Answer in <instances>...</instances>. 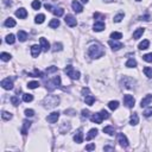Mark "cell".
Listing matches in <instances>:
<instances>
[{
    "mask_svg": "<svg viewBox=\"0 0 152 152\" xmlns=\"http://www.w3.org/2000/svg\"><path fill=\"white\" fill-rule=\"evenodd\" d=\"M122 85L126 88H132V87H134V86H133L134 85V80L128 77V76H125L124 79H122Z\"/></svg>",
    "mask_w": 152,
    "mask_h": 152,
    "instance_id": "cell-11",
    "label": "cell"
},
{
    "mask_svg": "<svg viewBox=\"0 0 152 152\" xmlns=\"http://www.w3.org/2000/svg\"><path fill=\"white\" fill-rule=\"evenodd\" d=\"M49 26H50L51 29H56L59 26V20L58 19H52L50 23H49Z\"/></svg>",
    "mask_w": 152,
    "mask_h": 152,
    "instance_id": "cell-34",
    "label": "cell"
},
{
    "mask_svg": "<svg viewBox=\"0 0 152 152\" xmlns=\"http://www.w3.org/2000/svg\"><path fill=\"white\" fill-rule=\"evenodd\" d=\"M64 73L73 80H79L80 79V71H76L73 68V65H67L65 69H64Z\"/></svg>",
    "mask_w": 152,
    "mask_h": 152,
    "instance_id": "cell-4",
    "label": "cell"
},
{
    "mask_svg": "<svg viewBox=\"0 0 152 152\" xmlns=\"http://www.w3.org/2000/svg\"><path fill=\"white\" fill-rule=\"evenodd\" d=\"M55 71H57V67H50L46 69V73H55Z\"/></svg>",
    "mask_w": 152,
    "mask_h": 152,
    "instance_id": "cell-53",
    "label": "cell"
},
{
    "mask_svg": "<svg viewBox=\"0 0 152 152\" xmlns=\"http://www.w3.org/2000/svg\"><path fill=\"white\" fill-rule=\"evenodd\" d=\"M103 150H105V151H113V150H114V147H113V146H105Z\"/></svg>",
    "mask_w": 152,
    "mask_h": 152,
    "instance_id": "cell-57",
    "label": "cell"
},
{
    "mask_svg": "<svg viewBox=\"0 0 152 152\" xmlns=\"http://www.w3.org/2000/svg\"><path fill=\"white\" fill-rule=\"evenodd\" d=\"M96 134H98V130H96V128H92V130L88 132L86 139H87V140H92L93 138H95V137H96Z\"/></svg>",
    "mask_w": 152,
    "mask_h": 152,
    "instance_id": "cell-22",
    "label": "cell"
},
{
    "mask_svg": "<svg viewBox=\"0 0 152 152\" xmlns=\"http://www.w3.org/2000/svg\"><path fill=\"white\" fill-rule=\"evenodd\" d=\"M62 50V44L61 43H55L54 46H52V51L56 52V51H61Z\"/></svg>",
    "mask_w": 152,
    "mask_h": 152,
    "instance_id": "cell-45",
    "label": "cell"
},
{
    "mask_svg": "<svg viewBox=\"0 0 152 152\" xmlns=\"http://www.w3.org/2000/svg\"><path fill=\"white\" fill-rule=\"evenodd\" d=\"M149 45H150V42L147 39H145V40H143V42L139 44V49H140V50H145V49L149 48Z\"/></svg>",
    "mask_w": 152,
    "mask_h": 152,
    "instance_id": "cell-31",
    "label": "cell"
},
{
    "mask_svg": "<svg viewBox=\"0 0 152 152\" xmlns=\"http://www.w3.org/2000/svg\"><path fill=\"white\" fill-rule=\"evenodd\" d=\"M5 26H6V27H13V26H16V20L12 19V18H9V19H6Z\"/></svg>",
    "mask_w": 152,
    "mask_h": 152,
    "instance_id": "cell-28",
    "label": "cell"
},
{
    "mask_svg": "<svg viewBox=\"0 0 152 152\" xmlns=\"http://www.w3.org/2000/svg\"><path fill=\"white\" fill-rule=\"evenodd\" d=\"M94 18H95V19H105V16L101 13H99V12H95V13H94Z\"/></svg>",
    "mask_w": 152,
    "mask_h": 152,
    "instance_id": "cell-50",
    "label": "cell"
},
{
    "mask_svg": "<svg viewBox=\"0 0 152 152\" xmlns=\"http://www.w3.org/2000/svg\"><path fill=\"white\" fill-rule=\"evenodd\" d=\"M16 16H17L19 19H25L26 17H27V12H26L25 9H19L18 11H16Z\"/></svg>",
    "mask_w": 152,
    "mask_h": 152,
    "instance_id": "cell-19",
    "label": "cell"
},
{
    "mask_svg": "<svg viewBox=\"0 0 152 152\" xmlns=\"http://www.w3.org/2000/svg\"><path fill=\"white\" fill-rule=\"evenodd\" d=\"M82 3H83V4H87V3H88V0H82Z\"/></svg>",
    "mask_w": 152,
    "mask_h": 152,
    "instance_id": "cell-60",
    "label": "cell"
},
{
    "mask_svg": "<svg viewBox=\"0 0 152 152\" xmlns=\"http://www.w3.org/2000/svg\"><path fill=\"white\" fill-rule=\"evenodd\" d=\"M141 20H145V22H149V20H150V16H149V14H146V16H144V17H141Z\"/></svg>",
    "mask_w": 152,
    "mask_h": 152,
    "instance_id": "cell-59",
    "label": "cell"
},
{
    "mask_svg": "<svg viewBox=\"0 0 152 152\" xmlns=\"http://www.w3.org/2000/svg\"><path fill=\"white\" fill-rule=\"evenodd\" d=\"M11 102H12V105H13V106H16V107L20 105L19 99H18L17 96H12V98H11Z\"/></svg>",
    "mask_w": 152,
    "mask_h": 152,
    "instance_id": "cell-44",
    "label": "cell"
},
{
    "mask_svg": "<svg viewBox=\"0 0 152 152\" xmlns=\"http://www.w3.org/2000/svg\"><path fill=\"white\" fill-rule=\"evenodd\" d=\"M108 107H109V109H112V110L118 109V107H119V102H118V101H110L109 103H108Z\"/></svg>",
    "mask_w": 152,
    "mask_h": 152,
    "instance_id": "cell-33",
    "label": "cell"
},
{
    "mask_svg": "<svg viewBox=\"0 0 152 152\" xmlns=\"http://www.w3.org/2000/svg\"><path fill=\"white\" fill-rule=\"evenodd\" d=\"M86 150H87V151H93V150H95V144H89V145H87V146H86Z\"/></svg>",
    "mask_w": 152,
    "mask_h": 152,
    "instance_id": "cell-52",
    "label": "cell"
},
{
    "mask_svg": "<svg viewBox=\"0 0 152 152\" xmlns=\"http://www.w3.org/2000/svg\"><path fill=\"white\" fill-rule=\"evenodd\" d=\"M39 43H40V46H42L43 51L50 50V44H49V42L45 39V38H39Z\"/></svg>",
    "mask_w": 152,
    "mask_h": 152,
    "instance_id": "cell-18",
    "label": "cell"
},
{
    "mask_svg": "<svg viewBox=\"0 0 152 152\" xmlns=\"http://www.w3.org/2000/svg\"><path fill=\"white\" fill-rule=\"evenodd\" d=\"M40 51H42V46H40V45H32L31 46V55L34 58L39 56Z\"/></svg>",
    "mask_w": 152,
    "mask_h": 152,
    "instance_id": "cell-12",
    "label": "cell"
},
{
    "mask_svg": "<svg viewBox=\"0 0 152 152\" xmlns=\"http://www.w3.org/2000/svg\"><path fill=\"white\" fill-rule=\"evenodd\" d=\"M59 118V113L58 112H52L51 114H49L48 118H46V121L50 122V124H55Z\"/></svg>",
    "mask_w": 152,
    "mask_h": 152,
    "instance_id": "cell-10",
    "label": "cell"
},
{
    "mask_svg": "<svg viewBox=\"0 0 152 152\" xmlns=\"http://www.w3.org/2000/svg\"><path fill=\"white\" fill-rule=\"evenodd\" d=\"M103 1H106V3H110V1H113V0H103Z\"/></svg>",
    "mask_w": 152,
    "mask_h": 152,
    "instance_id": "cell-61",
    "label": "cell"
},
{
    "mask_svg": "<svg viewBox=\"0 0 152 152\" xmlns=\"http://www.w3.org/2000/svg\"><path fill=\"white\" fill-rule=\"evenodd\" d=\"M38 86H39V83L37 81H32V82H29L27 83V87L30 88V89H36Z\"/></svg>",
    "mask_w": 152,
    "mask_h": 152,
    "instance_id": "cell-43",
    "label": "cell"
},
{
    "mask_svg": "<svg viewBox=\"0 0 152 152\" xmlns=\"http://www.w3.org/2000/svg\"><path fill=\"white\" fill-rule=\"evenodd\" d=\"M93 29H94V31L95 32L102 31V30H105V23L103 22H96L95 24H94Z\"/></svg>",
    "mask_w": 152,
    "mask_h": 152,
    "instance_id": "cell-20",
    "label": "cell"
},
{
    "mask_svg": "<svg viewBox=\"0 0 152 152\" xmlns=\"http://www.w3.org/2000/svg\"><path fill=\"white\" fill-rule=\"evenodd\" d=\"M65 114H69V115H74V114H75V110H74V109H67V110H65Z\"/></svg>",
    "mask_w": 152,
    "mask_h": 152,
    "instance_id": "cell-56",
    "label": "cell"
},
{
    "mask_svg": "<svg viewBox=\"0 0 152 152\" xmlns=\"http://www.w3.org/2000/svg\"><path fill=\"white\" fill-rule=\"evenodd\" d=\"M135 1H138V3H139V1H141V0H135Z\"/></svg>",
    "mask_w": 152,
    "mask_h": 152,
    "instance_id": "cell-62",
    "label": "cell"
},
{
    "mask_svg": "<svg viewBox=\"0 0 152 152\" xmlns=\"http://www.w3.org/2000/svg\"><path fill=\"white\" fill-rule=\"evenodd\" d=\"M82 94L86 96V94H89V89H88V88H83V89H82Z\"/></svg>",
    "mask_w": 152,
    "mask_h": 152,
    "instance_id": "cell-58",
    "label": "cell"
},
{
    "mask_svg": "<svg viewBox=\"0 0 152 152\" xmlns=\"http://www.w3.org/2000/svg\"><path fill=\"white\" fill-rule=\"evenodd\" d=\"M108 44H109V46H110V48H112L114 51H118V50H120V49L122 48V43L116 42L115 39H110L109 42H108Z\"/></svg>",
    "mask_w": 152,
    "mask_h": 152,
    "instance_id": "cell-9",
    "label": "cell"
},
{
    "mask_svg": "<svg viewBox=\"0 0 152 152\" xmlns=\"http://www.w3.org/2000/svg\"><path fill=\"white\" fill-rule=\"evenodd\" d=\"M118 140H119V144H120L121 147L126 149V147L128 146V140H127L126 135H125L124 133H119L118 134Z\"/></svg>",
    "mask_w": 152,
    "mask_h": 152,
    "instance_id": "cell-8",
    "label": "cell"
},
{
    "mask_svg": "<svg viewBox=\"0 0 152 152\" xmlns=\"http://www.w3.org/2000/svg\"><path fill=\"white\" fill-rule=\"evenodd\" d=\"M126 67L127 68H135V67H137V61H135V59H133V58H130L126 62Z\"/></svg>",
    "mask_w": 152,
    "mask_h": 152,
    "instance_id": "cell-29",
    "label": "cell"
},
{
    "mask_svg": "<svg viewBox=\"0 0 152 152\" xmlns=\"http://www.w3.org/2000/svg\"><path fill=\"white\" fill-rule=\"evenodd\" d=\"M151 101H152V95H151V94H149V95H146V96H145V98H144L143 100L140 101L141 108H143V107H146L147 105L151 103Z\"/></svg>",
    "mask_w": 152,
    "mask_h": 152,
    "instance_id": "cell-17",
    "label": "cell"
},
{
    "mask_svg": "<svg viewBox=\"0 0 152 152\" xmlns=\"http://www.w3.org/2000/svg\"><path fill=\"white\" fill-rule=\"evenodd\" d=\"M100 113H101V115H102V118H103V119H108V118H109V114H108V112H106L105 109H102Z\"/></svg>",
    "mask_w": 152,
    "mask_h": 152,
    "instance_id": "cell-51",
    "label": "cell"
},
{
    "mask_svg": "<svg viewBox=\"0 0 152 152\" xmlns=\"http://www.w3.org/2000/svg\"><path fill=\"white\" fill-rule=\"evenodd\" d=\"M90 120L93 121V122H95V124H101L103 118H102L101 113H95V114H93V115L90 116Z\"/></svg>",
    "mask_w": 152,
    "mask_h": 152,
    "instance_id": "cell-13",
    "label": "cell"
},
{
    "mask_svg": "<svg viewBox=\"0 0 152 152\" xmlns=\"http://www.w3.org/2000/svg\"><path fill=\"white\" fill-rule=\"evenodd\" d=\"M29 76H31V77H43V73L42 71H39L38 69H34V71L32 74H29Z\"/></svg>",
    "mask_w": 152,
    "mask_h": 152,
    "instance_id": "cell-32",
    "label": "cell"
},
{
    "mask_svg": "<svg viewBox=\"0 0 152 152\" xmlns=\"http://www.w3.org/2000/svg\"><path fill=\"white\" fill-rule=\"evenodd\" d=\"M25 115L31 118V116L34 115V110L33 109H25Z\"/></svg>",
    "mask_w": 152,
    "mask_h": 152,
    "instance_id": "cell-49",
    "label": "cell"
},
{
    "mask_svg": "<svg viewBox=\"0 0 152 152\" xmlns=\"http://www.w3.org/2000/svg\"><path fill=\"white\" fill-rule=\"evenodd\" d=\"M143 59L145 62H149V63H152V54H146L143 56Z\"/></svg>",
    "mask_w": 152,
    "mask_h": 152,
    "instance_id": "cell-46",
    "label": "cell"
},
{
    "mask_svg": "<svg viewBox=\"0 0 152 152\" xmlns=\"http://www.w3.org/2000/svg\"><path fill=\"white\" fill-rule=\"evenodd\" d=\"M85 101H86V103H87L88 106H93V103L95 102V98H94L93 95H87L86 96V99H85Z\"/></svg>",
    "mask_w": 152,
    "mask_h": 152,
    "instance_id": "cell-26",
    "label": "cell"
},
{
    "mask_svg": "<svg viewBox=\"0 0 152 152\" xmlns=\"http://www.w3.org/2000/svg\"><path fill=\"white\" fill-rule=\"evenodd\" d=\"M23 100L25 102H31L33 100V95L32 94H24L23 95Z\"/></svg>",
    "mask_w": 152,
    "mask_h": 152,
    "instance_id": "cell-39",
    "label": "cell"
},
{
    "mask_svg": "<svg viewBox=\"0 0 152 152\" xmlns=\"http://www.w3.org/2000/svg\"><path fill=\"white\" fill-rule=\"evenodd\" d=\"M139 122V116L137 113H133L132 115H131V119H130V124L132 125V126H134V125H137Z\"/></svg>",
    "mask_w": 152,
    "mask_h": 152,
    "instance_id": "cell-24",
    "label": "cell"
},
{
    "mask_svg": "<svg viewBox=\"0 0 152 152\" xmlns=\"http://www.w3.org/2000/svg\"><path fill=\"white\" fill-rule=\"evenodd\" d=\"M64 22H65V24H67V25H69L70 27H74V26H76V24H77V20H76V18L74 17V16H71V14H68V16H65Z\"/></svg>",
    "mask_w": 152,
    "mask_h": 152,
    "instance_id": "cell-7",
    "label": "cell"
},
{
    "mask_svg": "<svg viewBox=\"0 0 152 152\" xmlns=\"http://www.w3.org/2000/svg\"><path fill=\"white\" fill-rule=\"evenodd\" d=\"M16 42V37H14V34H7L6 36V43L7 44H13V43Z\"/></svg>",
    "mask_w": 152,
    "mask_h": 152,
    "instance_id": "cell-30",
    "label": "cell"
},
{
    "mask_svg": "<svg viewBox=\"0 0 152 152\" xmlns=\"http://www.w3.org/2000/svg\"><path fill=\"white\" fill-rule=\"evenodd\" d=\"M124 19V13H119L118 16H115V17H114V23H120L121 20Z\"/></svg>",
    "mask_w": 152,
    "mask_h": 152,
    "instance_id": "cell-47",
    "label": "cell"
},
{
    "mask_svg": "<svg viewBox=\"0 0 152 152\" xmlns=\"http://www.w3.org/2000/svg\"><path fill=\"white\" fill-rule=\"evenodd\" d=\"M69 130H70V124L69 122H63L59 127V132L61 133H67Z\"/></svg>",
    "mask_w": 152,
    "mask_h": 152,
    "instance_id": "cell-23",
    "label": "cell"
},
{
    "mask_svg": "<svg viewBox=\"0 0 152 152\" xmlns=\"http://www.w3.org/2000/svg\"><path fill=\"white\" fill-rule=\"evenodd\" d=\"M144 31H145V30H144L143 27L137 29V30L133 32V39H139V38L141 37V34L144 33Z\"/></svg>",
    "mask_w": 152,
    "mask_h": 152,
    "instance_id": "cell-21",
    "label": "cell"
},
{
    "mask_svg": "<svg viewBox=\"0 0 152 152\" xmlns=\"http://www.w3.org/2000/svg\"><path fill=\"white\" fill-rule=\"evenodd\" d=\"M59 85H61V77H59V76H55L52 80L48 81L46 88H48V90L52 92V90H55L57 87H59Z\"/></svg>",
    "mask_w": 152,
    "mask_h": 152,
    "instance_id": "cell-3",
    "label": "cell"
},
{
    "mask_svg": "<svg viewBox=\"0 0 152 152\" xmlns=\"http://www.w3.org/2000/svg\"><path fill=\"white\" fill-rule=\"evenodd\" d=\"M110 38H112V39H115V40H119L122 38V34H121L120 32H112V33H110Z\"/></svg>",
    "mask_w": 152,
    "mask_h": 152,
    "instance_id": "cell-35",
    "label": "cell"
},
{
    "mask_svg": "<svg viewBox=\"0 0 152 152\" xmlns=\"http://www.w3.org/2000/svg\"><path fill=\"white\" fill-rule=\"evenodd\" d=\"M1 116H3V119H4V120H6V121L11 120V119H12V114H11V113H9V112H3V113H1Z\"/></svg>",
    "mask_w": 152,
    "mask_h": 152,
    "instance_id": "cell-42",
    "label": "cell"
},
{
    "mask_svg": "<svg viewBox=\"0 0 152 152\" xmlns=\"http://www.w3.org/2000/svg\"><path fill=\"white\" fill-rule=\"evenodd\" d=\"M31 6H32V9H33V10H39L40 6H42V4H40L39 0H34L33 3L31 4Z\"/></svg>",
    "mask_w": 152,
    "mask_h": 152,
    "instance_id": "cell-41",
    "label": "cell"
},
{
    "mask_svg": "<svg viewBox=\"0 0 152 152\" xmlns=\"http://www.w3.org/2000/svg\"><path fill=\"white\" fill-rule=\"evenodd\" d=\"M45 20V16L44 14H38L36 17V19H34V22L37 23V24H42V23H44Z\"/></svg>",
    "mask_w": 152,
    "mask_h": 152,
    "instance_id": "cell-38",
    "label": "cell"
},
{
    "mask_svg": "<svg viewBox=\"0 0 152 152\" xmlns=\"http://www.w3.org/2000/svg\"><path fill=\"white\" fill-rule=\"evenodd\" d=\"M1 87H3L4 89H6V90L13 89V81H12V79L7 77V79L3 80V81H1Z\"/></svg>",
    "mask_w": 152,
    "mask_h": 152,
    "instance_id": "cell-6",
    "label": "cell"
},
{
    "mask_svg": "<svg viewBox=\"0 0 152 152\" xmlns=\"http://www.w3.org/2000/svg\"><path fill=\"white\" fill-rule=\"evenodd\" d=\"M82 116H83V118L89 116V110H88V109H83V110H82Z\"/></svg>",
    "mask_w": 152,
    "mask_h": 152,
    "instance_id": "cell-54",
    "label": "cell"
},
{
    "mask_svg": "<svg viewBox=\"0 0 152 152\" xmlns=\"http://www.w3.org/2000/svg\"><path fill=\"white\" fill-rule=\"evenodd\" d=\"M0 58L3 59L4 62H7V61H10V59H11V55L7 54V52H1V55H0Z\"/></svg>",
    "mask_w": 152,
    "mask_h": 152,
    "instance_id": "cell-36",
    "label": "cell"
},
{
    "mask_svg": "<svg viewBox=\"0 0 152 152\" xmlns=\"http://www.w3.org/2000/svg\"><path fill=\"white\" fill-rule=\"evenodd\" d=\"M31 121L29 120H24L23 121V128H22V134L23 135H26L27 134V130L30 128V126H31Z\"/></svg>",
    "mask_w": 152,
    "mask_h": 152,
    "instance_id": "cell-15",
    "label": "cell"
},
{
    "mask_svg": "<svg viewBox=\"0 0 152 152\" xmlns=\"http://www.w3.org/2000/svg\"><path fill=\"white\" fill-rule=\"evenodd\" d=\"M88 55H89L92 58H99L105 55V50L100 44H92L88 49Z\"/></svg>",
    "mask_w": 152,
    "mask_h": 152,
    "instance_id": "cell-1",
    "label": "cell"
},
{
    "mask_svg": "<svg viewBox=\"0 0 152 152\" xmlns=\"http://www.w3.org/2000/svg\"><path fill=\"white\" fill-rule=\"evenodd\" d=\"M59 103V98L56 95H48L44 99V105L46 108H54L58 106Z\"/></svg>",
    "mask_w": 152,
    "mask_h": 152,
    "instance_id": "cell-2",
    "label": "cell"
},
{
    "mask_svg": "<svg viewBox=\"0 0 152 152\" xmlns=\"http://www.w3.org/2000/svg\"><path fill=\"white\" fill-rule=\"evenodd\" d=\"M74 141L77 144H81L83 141V134H82V130H77L74 135Z\"/></svg>",
    "mask_w": 152,
    "mask_h": 152,
    "instance_id": "cell-14",
    "label": "cell"
},
{
    "mask_svg": "<svg viewBox=\"0 0 152 152\" xmlns=\"http://www.w3.org/2000/svg\"><path fill=\"white\" fill-rule=\"evenodd\" d=\"M71 7H73V10L76 12V13H81V12L83 11V7H82V5L79 3V1H76V0L71 3Z\"/></svg>",
    "mask_w": 152,
    "mask_h": 152,
    "instance_id": "cell-16",
    "label": "cell"
},
{
    "mask_svg": "<svg viewBox=\"0 0 152 152\" xmlns=\"http://www.w3.org/2000/svg\"><path fill=\"white\" fill-rule=\"evenodd\" d=\"M18 38H19L20 42H25V40L27 39V33H26L25 31L20 30V31H18Z\"/></svg>",
    "mask_w": 152,
    "mask_h": 152,
    "instance_id": "cell-25",
    "label": "cell"
},
{
    "mask_svg": "<svg viewBox=\"0 0 152 152\" xmlns=\"http://www.w3.org/2000/svg\"><path fill=\"white\" fill-rule=\"evenodd\" d=\"M45 9L46 10H49V11H54V7L51 6V4H48V3H45Z\"/></svg>",
    "mask_w": 152,
    "mask_h": 152,
    "instance_id": "cell-55",
    "label": "cell"
},
{
    "mask_svg": "<svg viewBox=\"0 0 152 152\" xmlns=\"http://www.w3.org/2000/svg\"><path fill=\"white\" fill-rule=\"evenodd\" d=\"M134 102H135V100H134V98H133L132 95L126 94V95L124 96V103H125V106H126V107L132 108L133 106H134Z\"/></svg>",
    "mask_w": 152,
    "mask_h": 152,
    "instance_id": "cell-5",
    "label": "cell"
},
{
    "mask_svg": "<svg viewBox=\"0 0 152 152\" xmlns=\"http://www.w3.org/2000/svg\"><path fill=\"white\" fill-rule=\"evenodd\" d=\"M103 132L107 133V134H109V135H114L115 130H114V127H113V126H106L103 128Z\"/></svg>",
    "mask_w": 152,
    "mask_h": 152,
    "instance_id": "cell-27",
    "label": "cell"
},
{
    "mask_svg": "<svg viewBox=\"0 0 152 152\" xmlns=\"http://www.w3.org/2000/svg\"><path fill=\"white\" fill-rule=\"evenodd\" d=\"M54 14L56 17H62L63 14H64V10L63 9H54Z\"/></svg>",
    "mask_w": 152,
    "mask_h": 152,
    "instance_id": "cell-37",
    "label": "cell"
},
{
    "mask_svg": "<svg viewBox=\"0 0 152 152\" xmlns=\"http://www.w3.org/2000/svg\"><path fill=\"white\" fill-rule=\"evenodd\" d=\"M144 116H146V118H149V116H151L152 115V107H149L147 109H145L144 110Z\"/></svg>",
    "mask_w": 152,
    "mask_h": 152,
    "instance_id": "cell-48",
    "label": "cell"
},
{
    "mask_svg": "<svg viewBox=\"0 0 152 152\" xmlns=\"http://www.w3.org/2000/svg\"><path fill=\"white\" fill-rule=\"evenodd\" d=\"M144 74H145L149 79H151L152 77V69L150 67H145L144 68Z\"/></svg>",
    "mask_w": 152,
    "mask_h": 152,
    "instance_id": "cell-40",
    "label": "cell"
}]
</instances>
